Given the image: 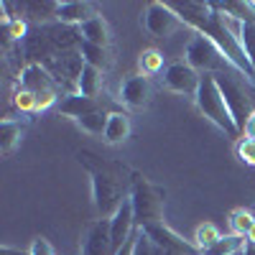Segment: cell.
I'll use <instances>...</instances> for the list:
<instances>
[{"mask_svg":"<svg viewBox=\"0 0 255 255\" xmlns=\"http://www.w3.org/2000/svg\"><path fill=\"white\" fill-rule=\"evenodd\" d=\"M171 8L176 10V15L181 18V23L191 26L194 33L209 38L225 56L227 61L235 67L248 82L255 84V72L250 67V61L245 56V51L240 49L238 38L232 36V31L225 23V15L212 5V3H194V0H186V3H171Z\"/></svg>","mask_w":255,"mask_h":255,"instance_id":"1","label":"cell"},{"mask_svg":"<svg viewBox=\"0 0 255 255\" xmlns=\"http://www.w3.org/2000/svg\"><path fill=\"white\" fill-rule=\"evenodd\" d=\"M79 163L90 171L92 179V199L100 212V217H113L120 209V204L130 197V184H125L120 176V166H110L102 158H97L90 151H79L77 153Z\"/></svg>","mask_w":255,"mask_h":255,"instance_id":"2","label":"cell"},{"mask_svg":"<svg viewBox=\"0 0 255 255\" xmlns=\"http://www.w3.org/2000/svg\"><path fill=\"white\" fill-rule=\"evenodd\" d=\"M215 79H217V87L225 97L227 110H230L232 120H235L238 130L243 135L248 118L255 113V84L248 82L240 72H220V74H215Z\"/></svg>","mask_w":255,"mask_h":255,"instance_id":"3","label":"cell"},{"mask_svg":"<svg viewBox=\"0 0 255 255\" xmlns=\"http://www.w3.org/2000/svg\"><path fill=\"white\" fill-rule=\"evenodd\" d=\"M130 204L135 215V227H148L163 222V204H166V189L148 181L140 174H133L130 179Z\"/></svg>","mask_w":255,"mask_h":255,"instance_id":"4","label":"cell"},{"mask_svg":"<svg viewBox=\"0 0 255 255\" xmlns=\"http://www.w3.org/2000/svg\"><path fill=\"white\" fill-rule=\"evenodd\" d=\"M194 102H197L199 113L209 123H215L222 133H227L230 138H240V130H238V125H235V120H232L227 105H225V97H222V92L217 87L215 74H202V82H199V90L194 95Z\"/></svg>","mask_w":255,"mask_h":255,"instance_id":"5","label":"cell"},{"mask_svg":"<svg viewBox=\"0 0 255 255\" xmlns=\"http://www.w3.org/2000/svg\"><path fill=\"white\" fill-rule=\"evenodd\" d=\"M186 64L194 67L199 74H220V72H238L232 64L227 61V56L212 44L209 38L194 33V38L186 44Z\"/></svg>","mask_w":255,"mask_h":255,"instance_id":"6","label":"cell"},{"mask_svg":"<svg viewBox=\"0 0 255 255\" xmlns=\"http://www.w3.org/2000/svg\"><path fill=\"white\" fill-rule=\"evenodd\" d=\"M18 87H23L28 90L36 102H38V110H49L51 105H56L61 90H59V84L56 79L49 74L46 67H41V64H26L23 69H20V77H18Z\"/></svg>","mask_w":255,"mask_h":255,"instance_id":"7","label":"cell"},{"mask_svg":"<svg viewBox=\"0 0 255 255\" xmlns=\"http://www.w3.org/2000/svg\"><path fill=\"white\" fill-rule=\"evenodd\" d=\"M49 74L56 79L59 90L64 87V97L67 95H77V84H79V77L84 72V59L79 51H64V54H56L49 64H46Z\"/></svg>","mask_w":255,"mask_h":255,"instance_id":"8","label":"cell"},{"mask_svg":"<svg viewBox=\"0 0 255 255\" xmlns=\"http://www.w3.org/2000/svg\"><path fill=\"white\" fill-rule=\"evenodd\" d=\"M143 28L156 36V38H166L171 36L179 26H181V18L176 15V10L171 8V3H161V0H153V3H148L143 18H140Z\"/></svg>","mask_w":255,"mask_h":255,"instance_id":"9","label":"cell"},{"mask_svg":"<svg viewBox=\"0 0 255 255\" xmlns=\"http://www.w3.org/2000/svg\"><path fill=\"white\" fill-rule=\"evenodd\" d=\"M140 230V227H138ZM143 232L151 238L163 253L168 255H202V250L194 245V243H186L179 232H174L166 222H156V225H148L143 227Z\"/></svg>","mask_w":255,"mask_h":255,"instance_id":"10","label":"cell"},{"mask_svg":"<svg viewBox=\"0 0 255 255\" xmlns=\"http://www.w3.org/2000/svg\"><path fill=\"white\" fill-rule=\"evenodd\" d=\"M79 253L82 255H115L108 217H100L92 225H87V230L82 235V243H79Z\"/></svg>","mask_w":255,"mask_h":255,"instance_id":"11","label":"cell"},{"mask_svg":"<svg viewBox=\"0 0 255 255\" xmlns=\"http://www.w3.org/2000/svg\"><path fill=\"white\" fill-rule=\"evenodd\" d=\"M199 82H202V74L194 67H189L186 61L168 64V69L163 72L166 90H171L176 95H191V97H194L197 90H199Z\"/></svg>","mask_w":255,"mask_h":255,"instance_id":"12","label":"cell"},{"mask_svg":"<svg viewBox=\"0 0 255 255\" xmlns=\"http://www.w3.org/2000/svg\"><path fill=\"white\" fill-rule=\"evenodd\" d=\"M18 46H20V54L26 56L28 64H41V67H46V64L59 54L41 26H31L28 36L23 38V44H18Z\"/></svg>","mask_w":255,"mask_h":255,"instance_id":"13","label":"cell"},{"mask_svg":"<svg viewBox=\"0 0 255 255\" xmlns=\"http://www.w3.org/2000/svg\"><path fill=\"white\" fill-rule=\"evenodd\" d=\"M151 79H145L140 74L128 77L120 84V102L130 110H143L148 102H151Z\"/></svg>","mask_w":255,"mask_h":255,"instance_id":"14","label":"cell"},{"mask_svg":"<svg viewBox=\"0 0 255 255\" xmlns=\"http://www.w3.org/2000/svg\"><path fill=\"white\" fill-rule=\"evenodd\" d=\"M135 230H138V227H135L133 204H130V197H128V199L120 204V209L110 217V232H113V248H115V253L133 238Z\"/></svg>","mask_w":255,"mask_h":255,"instance_id":"15","label":"cell"},{"mask_svg":"<svg viewBox=\"0 0 255 255\" xmlns=\"http://www.w3.org/2000/svg\"><path fill=\"white\" fill-rule=\"evenodd\" d=\"M97 13V8L92 3H87V0H64V3L56 5V20L59 23H67V26H82L87 23V20H92Z\"/></svg>","mask_w":255,"mask_h":255,"instance_id":"16","label":"cell"},{"mask_svg":"<svg viewBox=\"0 0 255 255\" xmlns=\"http://www.w3.org/2000/svg\"><path fill=\"white\" fill-rule=\"evenodd\" d=\"M41 28H44V33L49 36V41L56 46L59 54H64V51H79L82 33H79L77 26H67V23L54 20V23H46V26H41Z\"/></svg>","mask_w":255,"mask_h":255,"instance_id":"17","label":"cell"},{"mask_svg":"<svg viewBox=\"0 0 255 255\" xmlns=\"http://www.w3.org/2000/svg\"><path fill=\"white\" fill-rule=\"evenodd\" d=\"M222 15H225V13H222ZM225 23H227V28L232 31V36L238 38L240 49L245 51L250 67H253V72H255V23H243V20L230 18V15H225Z\"/></svg>","mask_w":255,"mask_h":255,"instance_id":"18","label":"cell"},{"mask_svg":"<svg viewBox=\"0 0 255 255\" xmlns=\"http://www.w3.org/2000/svg\"><path fill=\"white\" fill-rule=\"evenodd\" d=\"M56 110H59V113H64V115H69L72 120H79V118L90 115V113L102 110V105H100V100L84 97V95H79V92H77V95H67L64 100H59Z\"/></svg>","mask_w":255,"mask_h":255,"instance_id":"19","label":"cell"},{"mask_svg":"<svg viewBox=\"0 0 255 255\" xmlns=\"http://www.w3.org/2000/svg\"><path fill=\"white\" fill-rule=\"evenodd\" d=\"M79 33H82V41H87V44L110 49V26H108V20H105L102 15H95L92 20L82 23Z\"/></svg>","mask_w":255,"mask_h":255,"instance_id":"20","label":"cell"},{"mask_svg":"<svg viewBox=\"0 0 255 255\" xmlns=\"http://www.w3.org/2000/svg\"><path fill=\"white\" fill-rule=\"evenodd\" d=\"M23 130H26V123L13 118L3 120V125H0V151H3V156H10L15 151V145L23 138Z\"/></svg>","mask_w":255,"mask_h":255,"instance_id":"21","label":"cell"},{"mask_svg":"<svg viewBox=\"0 0 255 255\" xmlns=\"http://www.w3.org/2000/svg\"><path fill=\"white\" fill-rule=\"evenodd\" d=\"M128 135H130V115L128 113H110L108 118V128H105V140H108L110 145H118L123 140H128Z\"/></svg>","mask_w":255,"mask_h":255,"instance_id":"22","label":"cell"},{"mask_svg":"<svg viewBox=\"0 0 255 255\" xmlns=\"http://www.w3.org/2000/svg\"><path fill=\"white\" fill-rule=\"evenodd\" d=\"M79 54H82V59H84V64H87V67H95V69H100V72H108V69L113 67L110 49H105V46H95V44L82 41Z\"/></svg>","mask_w":255,"mask_h":255,"instance_id":"23","label":"cell"},{"mask_svg":"<svg viewBox=\"0 0 255 255\" xmlns=\"http://www.w3.org/2000/svg\"><path fill=\"white\" fill-rule=\"evenodd\" d=\"M138 69H140V77L151 79V77H158L161 72H166V61H163V54L158 49H143L140 56H138Z\"/></svg>","mask_w":255,"mask_h":255,"instance_id":"24","label":"cell"},{"mask_svg":"<svg viewBox=\"0 0 255 255\" xmlns=\"http://www.w3.org/2000/svg\"><path fill=\"white\" fill-rule=\"evenodd\" d=\"M56 5L59 3H23V5H18V10H23L28 20H33L36 26H46L49 20L54 23L56 20Z\"/></svg>","mask_w":255,"mask_h":255,"instance_id":"25","label":"cell"},{"mask_svg":"<svg viewBox=\"0 0 255 255\" xmlns=\"http://www.w3.org/2000/svg\"><path fill=\"white\" fill-rule=\"evenodd\" d=\"M248 250V240L240 235H222L215 245H209L207 250H202V255H238Z\"/></svg>","mask_w":255,"mask_h":255,"instance_id":"26","label":"cell"},{"mask_svg":"<svg viewBox=\"0 0 255 255\" xmlns=\"http://www.w3.org/2000/svg\"><path fill=\"white\" fill-rule=\"evenodd\" d=\"M102 74H105V72H100V69L87 67V64H84V72H82V77H79L77 92L84 95V97L97 100V95H100V90H102Z\"/></svg>","mask_w":255,"mask_h":255,"instance_id":"27","label":"cell"},{"mask_svg":"<svg viewBox=\"0 0 255 255\" xmlns=\"http://www.w3.org/2000/svg\"><path fill=\"white\" fill-rule=\"evenodd\" d=\"M255 225V215H253V209H232L230 212V230H232V235H240L248 240V232L253 230Z\"/></svg>","mask_w":255,"mask_h":255,"instance_id":"28","label":"cell"},{"mask_svg":"<svg viewBox=\"0 0 255 255\" xmlns=\"http://www.w3.org/2000/svg\"><path fill=\"white\" fill-rule=\"evenodd\" d=\"M108 118L110 113H105V110H97V113H90V115H84L79 120H74L84 133H90V135H105V128H108Z\"/></svg>","mask_w":255,"mask_h":255,"instance_id":"29","label":"cell"},{"mask_svg":"<svg viewBox=\"0 0 255 255\" xmlns=\"http://www.w3.org/2000/svg\"><path fill=\"white\" fill-rule=\"evenodd\" d=\"M220 238H222V232H220V227H217L215 222H202V225L194 230V245H197L199 250H207L209 245H215Z\"/></svg>","mask_w":255,"mask_h":255,"instance_id":"30","label":"cell"},{"mask_svg":"<svg viewBox=\"0 0 255 255\" xmlns=\"http://www.w3.org/2000/svg\"><path fill=\"white\" fill-rule=\"evenodd\" d=\"M133 255H168V253H163L143 230H138L135 232V250H133Z\"/></svg>","mask_w":255,"mask_h":255,"instance_id":"31","label":"cell"},{"mask_svg":"<svg viewBox=\"0 0 255 255\" xmlns=\"http://www.w3.org/2000/svg\"><path fill=\"white\" fill-rule=\"evenodd\" d=\"M13 102H15V108H18L20 113H38V102H36V97H33L28 90H23V87H18V90H15Z\"/></svg>","mask_w":255,"mask_h":255,"instance_id":"32","label":"cell"},{"mask_svg":"<svg viewBox=\"0 0 255 255\" xmlns=\"http://www.w3.org/2000/svg\"><path fill=\"white\" fill-rule=\"evenodd\" d=\"M235 153H238V158H240L243 163H248V166H255V140H248V138H243V140L238 143V148H235Z\"/></svg>","mask_w":255,"mask_h":255,"instance_id":"33","label":"cell"},{"mask_svg":"<svg viewBox=\"0 0 255 255\" xmlns=\"http://www.w3.org/2000/svg\"><path fill=\"white\" fill-rule=\"evenodd\" d=\"M31 255H56V250L51 248V243L46 238H36L31 243Z\"/></svg>","mask_w":255,"mask_h":255,"instance_id":"34","label":"cell"},{"mask_svg":"<svg viewBox=\"0 0 255 255\" xmlns=\"http://www.w3.org/2000/svg\"><path fill=\"white\" fill-rule=\"evenodd\" d=\"M243 138H248V140H255V113H253V115L248 118V123H245Z\"/></svg>","mask_w":255,"mask_h":255,"instance_id":"35","label":"cell"},{"mask_svg":"<svg viewBox=\"0 0 255 255\" xmlns=\"http://www.w3.org/2000/svg\"><path fill=\"white\" fill-rule=\"evenodd\" d=\"M135 232H138V230H135ZM135 232H133V238L128 240V243H125V245H123V248H120L115 255H133V250H135Z\"/></svg>","mask_w":255,"mask_h":255,"instance_id":"36","label":"cell"},{"mask_svg":"<svg viewBox=\"0 0 255 255\" xmlns=\"http://www.w3.org/2000/svg\"><path fill=\"white\" fill-rule=\"evenodd\" d=\"M0 255H31V250H15V248H0Z\"/></svg>","mask_w":255,"mask_h":255,"instance_id":"37","label":"cell"},{"mask_svg":"<svg viewBox=\"0 0 255 255\" xmlns=\"http://www.w3.org/2000/svg\"><path fill=\"white\" fill-rule=\"evenodd\" d=\"M248 245H255V225H253V230L248 232Z\"/></svg>","mask_w":255,"mask_h":255,"instance_id":"38","label":"cell"},{"mask_svg":"<svg viewBox=\"0 0 255 255\" xmlns=\"http://www.w3.org/2000/svg\"><path fill=\"white\" fill-rule=\"evenodd\" d=\"M245 255H255V245H248V250H245Z\"/></svg>","mask_w":255,"mask_h":255,"instance_id":"39","label":"cell"},{"mask_svg":"<svg viewBox=\"0 0 255 255\" xmlns=\"http://www.w3.org/2000/svg\"><path fill=\"white\" fill-rule=\"evenodd\" d=\"M253 215H255V204H253Z\"/></svg>","mask_w":255,"mask_h":255,"instance_id":"40","label":"cell"},{"mask_svg":"<svg viewBox=\"0 0 255 255\" xmlns=\"http://www.w3.org/2000/svg\"><path fill=\"white\" fill-rule=\"evenodd\" d=\"M250 3H253V0H250ZM253 8H255V3H253Z\"/></svg>","mask_w":255,"mask_h":255,"instance_id":"41","label":"cell"},{"mask_svg":"<svg viewBox=\"0 0 255 255\" xmlns=\"http://www.w3.org/2000/svg\"><path fill=\"white\" fill-rule=\"evenodd\" d=\"M238 255H245V253H238Z\"/></svg>","mask_w":255,"mask_h":255,"instance_id":"42","label":"cell"}]
</instances>
